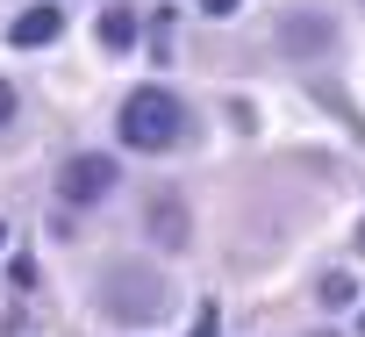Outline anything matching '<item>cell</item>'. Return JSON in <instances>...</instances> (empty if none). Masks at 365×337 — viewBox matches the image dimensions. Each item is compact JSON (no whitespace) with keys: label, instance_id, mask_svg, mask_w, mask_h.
<instances>
[{"label":"cell","instance_id":"6da1fadb","mask_svg":"<svg viewBox=\"0 0 365 337\" xmlns=\"http://www.w3.org/2000/svg\"><path fill=\"white\" fill-rule=\"evenodd\" d=\"M187 136V108H179L165 86H136L122 101V144L129 151H172Z\"/></svg>","mask_w":365,"mask_h":337},{"label":"cell","instance_id":"7a4b0ae2","mask_svg":"<svg viewBox=\"0 0 365 337\" xmlns=\"http://www.w3.org/2000/svg\"><path fill=\"white\" fill-rule=\"evenodd\" d=\"M165 301H172V287L150 266H108L101 273V308L115 323H150V316H165Z\"/></svg>","mask_w":365,"mask_h":337},{"label":"cell","instance_id":"3957f363","mask_svg":"<svg viewBox=\"0 0 365 337\" xmlns=\"http://www.w3.org/2000/svg\"><path fill=\"white\" fill-rule=\"evenodd\" d=\"M115 180H122V173H115V158H101V151H79V158L65 165V180H58V194L86 208V201H101V194H108Z\"/></svg>","mask_w":365,"mask_h":337},{"label":"cell","instance_id":"277c9868","mask_svg":"<svg viewBox=\"0 0 365 337\" xmlns=\"http://www.w3.org/2000/svg\"><path fill=\"white\" fill-rule=\"evenodd\" d=\"M329 44H336V29L322 15H287L279 22V51H294V58H322Z\"/></svg>","mask_w":365,"mask_h":337},{"label":"cell","instance_id":"5b68a950","mask_svg":"<svg viewBox=\"0 0 365 337\" xmlns=\"http://www.w3.org/2000/svg\"><path fill=\"white\" fill-rule=\"evenodd\" d=\"M22 51H36V44H58L65 36V8H29V15H15V29H8Z\"/></svg>","mask_w":365,"mask_h":337},{"label":"cell","instance_id":"8992f818","mask_svg":"<svg viewBox=\"0 0 365 337\" xmlns=\"http://www.w3.org/2000/svg\"><path fill=\"white\" fill-rule=\"evenodd\" d=\"M129 44H136V15L129 8H108L101 15V51H129Z\"/></svg>","mask_w":365,"mask_h":337},{"label":"cell","instance_id":"52a82bcc","mask_svg":"<svg viewBox=\"0 0 365 337\" xmlns=\"http://www.w3.org/2000/svg\"><path fill=\"white\" fill-rule=\"evenodd\" d=\"M150 230L165 244H187V208H179V201H150Z\"/></svg>","mask_w":365,"mask_h":337},{"label":"cell","instance_id":"ba28073f","mask_svg":"<svg viewBox=\"0 0 365 337\" xmlns=\"http://www.w3.org/2000/svg\"><path fill=\"white\" fill-rule=\"evenodd\" d=\"M351 294H358L351 273H329V280H322V308H351Z\"/></svg>","mask_w":365,"mask_h":337},{"label":"cell","instance_id":"9c48e42d","mask_svg":"<svg viewBox=\"0 0 365 337\" xmlns=\"http://www.w3.org/2000/svg\"><path fill=\"white\" fill-rule=\"evenodd\" d=\"M8 122H15V86L0 79V129H8Z\"/></svg>","mask_w":365,"mask_h":337},{"label":"cell","instance_id":"30bf717a","mask_svg":"<svg viewBox=\"0 0 365 337\" xmlns=\"http://www.w3.org/2000/svg\"><path fill=\"white\" fill-rule=\"evenodd\" d=\"M201 8H208V15L222 22V15H237V8H244V0H201Z\"/></svg>","mask_w":365,"mask_h":337},{"label":"cell","instance_id":"8fae6325","mask_svg":"<svg viewBox=\"0 0 365 337\" xmlns=\"http://www.w3.org/2000/svg\"><path fill=\"white\" fill-rule=\"evenodd\" d=\"M0 244H8V223H0Z\"/></svg>","mask_w":365,"mask_h":337},{"label":"cell","instance_id":"7c38bea8","mask_svg":"<svg viewBox=\"0 0 365 337\" xmlns=\"http://www.w3.org/2000/svg\"><path fill=\"white\" fill-rule=\"evenodd\" d=\"M358 330H365V316H358Z\"/></svg>","mask_w":365,"mask_h":337}]
</instances>
